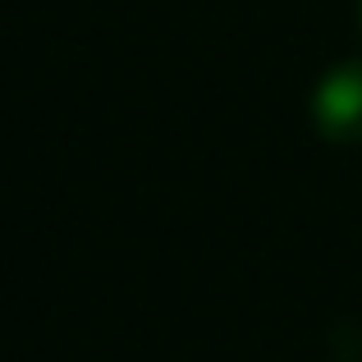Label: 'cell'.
Returning a JSON list of instances; mask_svg holds the SVG:
<instances>
[{"mask_svg": "<svg viewBox=\"0 0 362 362\" xmlns=\"http://www.w3.org/2000/svg\"><path fill=\"white\" fill-rule=\"evenodd\" d=\"M312 124L335 147L362 142V60H339L321 74L312 92Z\"/></svg>", "mask_w": 362, "mask_h": 362, "instance_id": "cell-1", "label": "cell"}, {"mask_svg": "<svg viewBox=\"0 0 362 362\" xmlns=\"http://www.w3.org/2000/svg\"><path fill=\"white\" fill-rule=\"evenodd\" d=\"M358 28H362V0H358Z\"/></svg>", "mask_w": 362, "mask_h": 362, "instance_id": "cell-2", "label": "cell"}]
</instances>
